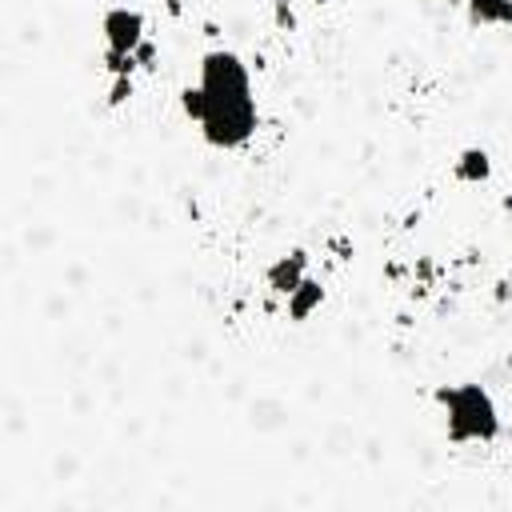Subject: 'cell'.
<instances>
[{
    "label": "cell",
    "instance_id": "6da1fadb",
    "mask_svg": "<svg viewBox=\"0 0 512 512\" xmlns=\"http://www.w3.org/2000/svg\"><path fill=\"white\" fill-rule=\"evenodd\" d=\"M436 400L448 412V436L456 444H488L500 432V416L492 396L480 384H452V388H436Z\"/></svg>",
    "mask_w": 512,
    "mask_h": 512
},
{
    "label": "cell",
    "instance_id": "7a4b0ae2",
    "mask_svg": "<svg viewBox=\"0 0 512 512\" xmlns=\"http://www.w3.org/2000/svg\"><path fill=\"white\" fill-rule=\"evenodd\" d=\"M200 132L212 148H240L256 132V100L252 96H208Z\"/></svg>",
    "mask_w": 512,
    "mask_h": 512
},
{
    "label": "cell",
    "instance_id": "3957f363",
    "mask_svg": "<svg viewBox=\"0 0 512 512\" xmlns=\"http://www.w3.org/2000/svg\"><path fill=\"white\" fill-rule=\"evenodd\" d=\"M208 96H252V84H248V68L236 52L228 48H216L200 60V80H196Z\"/></svg>",
    "mask_w": 512,
    "mask_h": 512
},
{
    "label": "cell",
    "instance_id": "277c9868",
    "mask_svg": "<svg viewBox=\"0 0 512 512\" xmlns=\"http://www.w3.org/2000/svg\"><path fill=\"white\" fill-rule=\"evenodd\" d=\"M100 28H104V48H112V52H136L148 40L144 36V16L136 8H124V4L108 8Z\"/></svg>",
    "mask_w": 512,
    "mask_h": 512
},
{
    "label": "cell",
    "instance_id": "5b68a950",
    "mask_svg": "<svg viewBox=\"0 0 512 512\" xmlns=\"http://www.w3.org/2000/svg\"><path fill=\"white\" fill-rule=\"evenodd\" d=\"M304 276H308V256H304V252H288V256L272 260L268 272H264V280H268V288H272L276 296H288Z\"/></svg>",
    "mask_w": 512,
    "mask_h": 512
},
{
    "label": "cell",
    "instance_id": "8992f818",
    "mask_svg": "<svg viewBox=\"0 0 512 512\" xmlns=\"http://www.w3.org/2000/svg\"><path fill=\"white\" fill-rule=\"evenodd\" d=\"M284 300H288V316H292V320H308V316L316 312V304L324 300V288H320L312 276H304Z\"/></svg>",
    "mask_w": 512,
    "mask_h": 512
},
{
    "label": "cell",
    "instance_id": "52a82bcc",
    "mask_svg": "<svg viewBox=\"0 0 512 512\" xmlns=\"http://www.w3.org/2000/svg\"><path fill=\"white\" fill-rule=\"evenodd\" d=\"M452 172H456V180H464V184H480V180H488V172H492L488 152H484V148H464L460 160L452 164Z\"/></svg>",
    "mask_w": 512,
    "mask_h": 512
},
{
    "label": "cell",
    "instance_id": "ba28073f",
    "mask_svg": "<svg viewBox=\"0 0 512 512\" xmlns=\"http://www.w3.org/2000/svg\"><path fill=\"white\" fill-rule=\"evenodd\" d=\"M472 24H512V0H468Z\"/></svg>",
    "mask_w": 512,
    "mask_h": 512
},
{
    "label": "cell",
    "instance_id": "9c48e42d",
    "mask_svg": "<svg viewBox=\"0 0 512 512\" xmlns=\"http://www.w3.org/2000/svg\"><path fill=\"white\" fill-rule=\"evenodd\" d=\"M180 108H184V116L188 120H204V108H208V100H204V88L200 84H188L184 92H180Z\"/></svg>",
    "mask_w": 512,
    "mask_h": 512
},
{
    "label": "cell",
    "instance_id": "30bf717a",
    "mask_svg": "<svg viewBox=\"0 0 512 512\" xmlns=\"http://www.w3.org/2000/svg\"><path fill=\"white\" fill-rule=\"evenodd\" d=\"M280 420H284V408L272 404V400H260V404L252 408V424H256V428H276Z\"/></svg>",
    "mask_w": 512,
    "mask_h": 512
},
{
    "label": "cell",
    "instance_id": "8fae6325",
    "mask_svg": "<svg viewBox=\"0 0 512 512\" xmlns=\"http://www.w3.org/2000/svg\"><path fill=\"white\" fill-rule=\"evenodd\" d=\"M128 92H132V76H112V92H108V100L120 104Z\"/></svg>",
    "mask_w": 512,
    "mask_h": 512
}]
</instances>
